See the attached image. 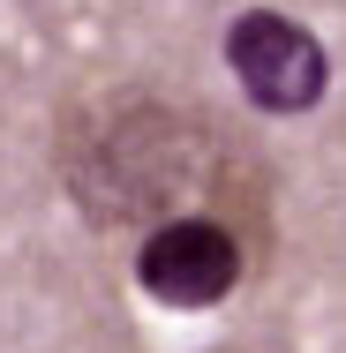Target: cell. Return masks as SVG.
Segmentation results:
<instances>
[{
  "label": "cell",
  "instance_id": "obj_2",
  "mask_svg": "<svg viewBox=\"0 0 346 353\" xmlns=\"http://www.w3.org/2000/svg\"><path fill=\"white\" fill-rule=\"evenodd\" d=\"M249 279V248L233 233L226 211H189V218H166L136 241V285L158 301V308H218L233 285Z\"/></svg>",
  "mask_w": 346,
  "mask_h": 353
},
{
  "label": "cell",
  "instance_id": "obj_3",
  "mask_svg": "<svg viewBox=\"0 0 346 353\" xmlns=\"http://www.w3.org/2000/svg\"><path fill=\"white\" fill-rule=\"evenodd\" d=\"M226 68L256 113H316L331 90V53L309 23L278 8H241L226 23Z\"/></svg>",
  "mask_w": 346,
  "mask_h": 353
},
{
  "label": "cell",
  "instance_id": "obj_1",
  "mask_svg": "<svg viewBox=\"0 0 346 353\" xmlns=\"http://www.w3.org/2000/svg\"><path fill=\"white\" fill-rule=\"evenodd\" d=\"M249 150L218 136L196 98H158V90H113V98H75L61 121V181L98 225H166L189 218L204 196L241 188Z\"/></svg>",
  "mask_w": 346,
  "mask_h": 353
}]
</instances>
